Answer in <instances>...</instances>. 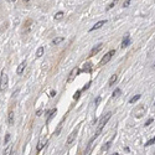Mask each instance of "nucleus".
Instances as JSON below:
<instances>
[{"instance_id":"nucleus-1","label":"nucleus","mask_w":155,"mask_h":155,"mask_svg":"<svg viewBox=\"0 0 155 155\" xmlns=\"http://www.w3.org/2000/svg\"><path fill=\"white\" fill-rule=\"evenodd\" d=\"M111 117H112V113L109 112V113H107L102 119H101V122H99V125H98V129H97V132H96V134H94V136H97L98 138V135L101 134V132H102V129H103V127L107 124V122L111 119Z\"/></svg>"},{"instance_id":"nucleus-2","label":"nucleus","mask_w":155,"mask_h":155,"mask_svg":"<svg viewBox=\"0 0 155 155\" xmlns=\"http://www.w3.org/2000/svg\"><path fill=\"white\" fill-rule=\"evenodd\" d=\"M8 82H9V78H8V74L5 72V69L1 71V76H0V91L4 92L8 87Z\"/></svg>"},{"instance_id":"nucleus-3","label":"nucleus","mask_w":155,"mask_h":155,"mask_svg":"<svg viewBox=\"0 0 155 155\" xmlns=\"http://www.w3.org/2000/svg\"><path fill=\"white\" fill-rule=\"evenodd\" d=\"M114 53H115V51H114V50H111L109 52H107V53H106V56H103V58L101 60V65H106V63H107V62H108V61L113 57V55H114Z\"/></svg>"},{"instance_id":"nucleus-4","label":"nucleus","mask_w":155,"mask_h":155,"mask_svg":"<svg viewBox=\"0 0 155 155\" xmlns=\"http://www.w3.org/2000/svg\"><path fill=\"white\" fill-rule=\"evenodd\" d=\"M102 48H103V44H98L96 47H93V48H92V51H91L89 56H94V55H96V53H98Z\"/></svg>"},{"instance_id":"nucleus-5","label":"nucleus","mask_w":155,"mask_h":155,"mask_svg":"<svg viewBox=\"0 0 155 155\" xmlns=\"http://www.w3.org/2000/svg\"><path fill=\"white\" fill-rule=\"evenodd\" d=\"M76 136H77V129H76V130H73V132L71 133V135L68 136V139H67V145L72 144V143H73V140L76 139Z\"/></svg>"},{"instance_id":"nucleus-6","label":"nucleus","mask_w":155,"mask_h":155,"mask_svg":"<svg viewBox=\"0 0 155 155\" xmlns=\"http://www.w3.org/2000/svg\"><path fill=\"white\" fill-rule=\"evenodd\" d=\"M106 22H107L106 20L98 21V22H97V24H96V25H94L93 27H91V29H89V31H94V30H98V29H101V27H102V26H103V25H104Z\"/></svg>"},{"instance_id":"nucleus-7","label":"nucleus","mask_w":155,"mask_h":155,"mask_svg":"<svg viewBox=\"0 0 155 155\" xmlns=\"http://www.w3.org/2000/svg\"><path fill=\"white\" fill-rule=\"evenodd\" d=\"M26 66H27V65H26V61H22V62L19 65V67H18V69H16V73H18V74H21V73L24 72V69H25Z\"/></svg>"},{"instance_id":"nucleus-8","label":"nucleus","mask_w":155,"mask_h":155,"mask_svg":"<svg viewBox=\"0 0 155 155\" xmlns=\"http://www.w3.org/2000/svg\"><path fill=\"white\" fill-rule=\"evenodd\" d=\"M134 113H135V115H136L138 118H140L141 115H144V113H145V108H144L143 106H140L138 109H135V112H134Z\"/></svg>"},{"instance_id":"nucleus-9","label":"nucleus","mask_w":155,"mask_h":155,"mask_svg":"<svg viewBox=\"0 0 155 155\" xmlns=\"http://www.w3.org/2000/svg\"><path fill=\"white\" fill-rule=\"evenodd\" d=\"M130 44V39H129V34H127L125 35V37L123 39V42H122V47L124 48V47H127L128 45Z\"/></svg>"},{"instance_id":"nucleus-10","label":"nucleus","mask_w":155,"mask_h":155,"mask_svg":"<svg viewBox=\"0 0 155 155\" xmlns=\"http://www.w3.org/2000/svg\"><path fill=\"white\" fill-rule=\"evenodd\" d=\"M117 80H118V76H117V74H113V76L111 77V80H109V82H108V86H109V87L114 86V83L117 82Z\"/></svg>"},{"instance_id":"nucleus-11","label":"nucleus","mask_w":155,"mask_h":155,"mask_svg":"<svg viewBox=\"0 0 155 155\" xmlns=\"http://www.w3.org/2000/svg\"><path fill=\"white\" fill-rule=\"evenodd\" d=\"M8 123H9V125H13V124H14V112H13V111H10V113H9Z\"/></svg>"},{"instance_id":"nucleus-12","label":"nucleus","mask_w":155,"mask_h":155,"mask_svg":"<svg viewBox=\"0 0 155 155\" xmlns=\"http://www.w3.org/2000/svg\"><path fill=\"white\" fill-rule=\"evenodd\" d=\"M77 73H78V69H77V68H73L72 72H71V74H69V77H68V82H71V81L74 78V76H76Z\"/></svg>"},{"instance_id":"nucleus-13","label":"nucleus","mask_w":155,"mask_h":155,"mask_svg":"<svg viewBox=\"0 0 155 155\" xmlns=\"http://www.w3.org/2000/svg\"><path fill=\"white\" fill-rule=\"evenodd\" d=\"M45 144H46V140H45V139L40 140V143H39V145H37V149H36V151H37V153H40V151H41V149L45 146Z\"/></svg>"},{"instance_id":"nucleus-14","label":"nucleus","mask_w":155,"mask_h":155,"mask_svg":"<svg viewBox=\"0 0 155 155\" xmlns=\"http://www.w3.org/2000/svg\"><path fill=\"white\" fill-rule=\"evenodd\" d=\"M62 41H63V37H56V39L52 40V45H58V44L62 42Z\"/></svg>"},{"instance_id":"nucleus-15","label":"nucleus","mask_w":155,"mask_h":155,"mask_svg":"<svg viewBox=\"0 0 155 155\" xmlns=\"http://www.w3.org/2000/svg\"><path fill=\"white\" fill-rule=\"evenodd\" d=\"M42 55H44V47L41 46V47H39L37 51H36V57H41Z\"/></svg>"},{"instance_id":"nucleus-16","label":"nucleus","mask_w":155,"mask_h":155,"mask_svg":"<svg viewBox=\"0 0 155 155\" xmlns=\"http://www.w3.org/2000/svg\"><path fill=\"white\" fill-rule=\"evenodd\" d=\"M140 97H141L140 94H136V96H135V97H133V98H132L129 102H130V103H135L136 101H139V99H140Z\"/></svg>"},{"instance_id":"nucleus-17","label":"nucleus","mask_w":155,"mask_h":155,"mask_svg":"<svg viewBox=\"0 0 155 155\" xmlns=\"http://www.w3.org/2000/svg\"><path fill=\"white\" fill-rule=\"evenodd\" d=\"M154 143H155V136H154V138H151L150 140H148V141L145 143V146H150V145H153Z\"/></svg>"},{"instance_id":"nucleus-18","label":"nucleus","mask_w":155,"mask_h":155,"mask_svg":"<svg viewBox=\"0 0 155 155\" xmlns=\"http://www.w3.org/2000/svg\"><path fill=\"white\" fill-rule=\"evenodd\" d=\"M62 16H63V13H62V11H58V13L55 15V19H56V20H60V19H62Z\"/></svg>"},{"instance_id":"nucleus-19","label":"nucleus","mask_w":155,"mask_h":155,"mask_svg":"<svg viewBox=\"0 0 155 155\" xmlns=\"http://www.w3.org/2000/svg\"><path fill=\"white\" fill-rule=\"evenodd\" d=\"M120 94V88H115V91L113 92V97L115 98V97H118Z\"/></svg>"},{"instance_id":"nucleus-20","label":"nucleus","mask_w":155,"mask_h":155,"mask_svg":"<svg viewBox=\"0 0 155 155\" xmlns=\"http://www.w3.org/2000/svg\"><path fill=\"white\" fill-rule=\"evenodd\" d=\"M55 113H56V109H52L51 112H50V115H48V122L53 118V115H55Z\"/></svg>"},{"instance_id":"nucleus-21","label":"nucleus","mask_w":155,"mask_h":155,"mask_svg":"<svg viewBox=\"0 0 155 155\" xmlns=\"http://www.w3.org/2000/svg\"><path fill=\"white\" fill-rule=\"evenodd\" d=\"M117 3H118V0H114V1H112V3H111V5H109V6L107 8V10H109V9H112V8H113V6H114V5H115Z\"/></svg>"},{"instance_id":"nucleus-22","label":"nucleus","mask_w":155,"mask_h":155,"mask_svg":"<svg viewBox=\"0 0 155 155\" xmlns=\"http://www.w3.org/2000/svg\"><path fill=\"white\" fill-rule=\"evenodd\" d=\"M9 140H10V134H6V136H5V139H4V144L6 145V144L9 143Z\"/></svg>"},{"instance_id":"nucleus-23","label":"nucleus","mask_w":155,"mask_h":155,"mask_svg":"<svg viewBox=\"0 0 155 155\" xmlns=\"http://www.w3.org/2000/svg\"><path fill=\"white\" fill-rule=\"evenodd\" d=\"M109 146H111V141H108V143L106 144V146H103V148H102V151H104V150H108V149H109Z\"/></svg>"},{"instance_id":"nucleus-24","label":"nucleus","mask_w":155,"mask_h":155,"mask_svg":"<svg viewBox=\"0 0 155 155\" xmlns=\"http://www.w3.org/2000/svg\"><path fill=\"white\" fill-rule=\"evenodd\" d=\"M80 94H81V91H77V92L74 93L73 98H74V99H78V98H80Z\"/></svg>"},{"instance_id":"nucleus-25","label":"nucleus","mask_w":155,"mask_h":155,"mask_svg":"<svg viewBox=\"0 0 155 155\" xmlns=\"http://www.w3.org/2000/svg\"><path fill=\"white\" fill-rule=\"evenodd\" d=\"M130 1H132V0H127V1H124V4H123V6H124V8H127V6H129V4H130Z\"/></svg>"},{"instance_id":"nucleus-26","label":"nucleus","mask_w":155,"mask_h":155,"mask_svg":"<svg viewBox=\"0 0 155 155\" xmlns=\"http://www.w3.org/2000/svg\"><path fill=\"white\" fill-rule=\"evenodd\" d=\"M153 120H154L153 118H150V119H148V120L145 122V125H149V124H151V123H153Z\"/></svg>"},{"instance_id":"nucleus-27","label":"nucleus","mask_w":155,"mask_h":155,"mask_svg":"<svg viewBox=\"0 0 155 155\" xmlns=\"http://www.w3.org/2000/svg\"><path fill=\"white\" fill-rule=\"evenodd\" d=\"M89 86H91V82H88V83H87V85H86V86H85V87L82 88V91H86V89H87V88H88Z\"/></svg>"},{"instance_id":"nucleus-28","label":"nucleus","mask_w":155,"mask_h":155,"mask_svg":"<svg viewBox=\"0 0 155 155\" xmlns=\"http://www.w3.org/2000/svg\"><path fill=\"white\" fill-rule=\"evenodd\" d=\"M99 101H101V97H98V98H97V99L94 101V103H96V106H97V104L99 103Z\"/></svg>"},{"instance_id":"nucleus-29","label":"nucleus","mask_w":155,"mask_h":155,"mask_svg":"<svg viewBox=\"0 0 155 155\" xmlns=\"http://www.w3.org/2000/svg\"><path fill=\"white\" fill-rule=\"evenodd\" d=\"M10 155H16V154H15V150H14L13 148H11V150H10Z\"/></svg>"},{"instance_id":"nucleus-30","label":"nucleus","mask_w":155,"mask_h":155,"mask_svg":"<svg viewBox=\"0 0 155 155\" xmlns=\"http://www.w3.org/2000/svg\"><path fill=\"white\" fill-rule=\"evenodd\" d=\"M55 94H56V92H55V91H51V97H55Z\"/></svg>"},{"instance_id":"nucleus-31","label":"nucleus","mask_w":155,"mask_h":155,"mask_svg":"<svg viewBox=\"0 0 155 155\" xmlns=\"http://www.w3.org/2000/svg\"><path fill=\"white\" fill-rule=\"evenodd\" d=\"M29 1V0H24V3H27Z\"/></svg>"},{"instance_id":"nucleus-32","label":"nucleus","mask_w":155,"mask_h":155,"mask_svg":"<svg viewBox=\"0 0 155 155\" xmlns=\"http://www.w3.org/2000/svg\"><path fill=\"white\" fill-rule=\"evenodd\" d=\"M112 155H118V154H117V153H114V154H112Z\"/></svg>"},{"instance_id":"nucleus-33","label":"nucleus","mask_w":155,"mask_h":155,"mask_svg":"<svg viewBox=\"0 0 155 155\" xmlns=\"http://www.w3.org/2000/svg\"><path fill=\"white\" fill-rule=\"evenodd\" d=\"M9 1H13V3H14V1H15V0H9Z\"/></svg>"},{"instance_id":"nucleus-34","label":"nucleus","mask_w":155,"mask_h":155,"mask_svg":"<svg viewBox=\"0 0 155 155\" xmlns=\"http://www.w3.org/2000/svg\"><path fill=\"white\" fill-rule=\"evenodd\" d=\"M154 66H155V63H154Z\"/></svg>"},{"instance_id":"nucleus-35","label":"nucleus","mask_w":155,"mask_h":155,"mask_svg":"<svg viewBox=\"0 0 155 155\" xmlns=\"http://www.w3.org/2000/svg\"><path fill=\"white\" fill-rule=\"evenodd\" d=\"M154 106H155V104H154Z\"/></svg>"}]
</instances>
